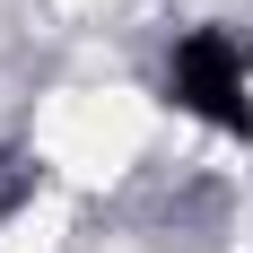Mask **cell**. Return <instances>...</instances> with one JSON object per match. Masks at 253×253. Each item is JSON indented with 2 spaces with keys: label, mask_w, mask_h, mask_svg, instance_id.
<instances>
[{
  "label": "cell",
  "mask_w": 253,
  "mask_h": 253,
  "mask_svg": "<svg viewBox=\"0 0 253 253\" xmlns=\"http://www.w3.org/2000/svg\"><path fill=\"white\" fill-rule=\"evenodd\" d=\"M166 105L218 140H253V44L218 18L183 26L166 44Z\"/></svg>",
  "instance_id": "obj_1"
},
{
  "label": "cell",
  "mask_w": 253,
  "mask_h": 253,
  "mask_svg": "<svg viewBox=\"0 0 253 253\" xmlns=\"http://www.w3.org/2000/svg\"><path fill=\"white\" fill-rule=\"evenodd\" d=\"M18 201H26V175L9 166V157H0V218H18Z\"/></svg>",
  "instance_id": "obj_2"
}]
</instances>
